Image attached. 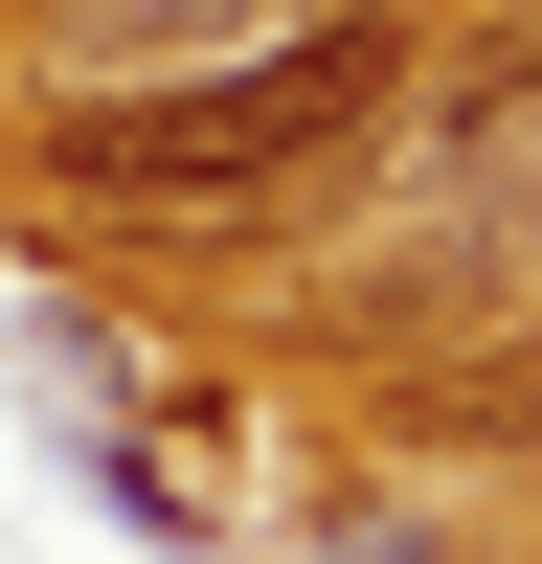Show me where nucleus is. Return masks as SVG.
<instances>
[{
	"label": "nucleus",
	"instance_id": "1",
	"mask_svg": "<svg viewBox=\"0 0 542 564\" xmlns=\"http://www.w3.org/2000/svg\"><path fill=\"white\" fill-rule=\"evenodd\" d=\"M384 90H406V23L384 0H316V23L204 45V68H159V90H68V113H45V181L113 204V226H271Z\"/></svg>",
	"mask_w": 542,
	"mask_h": 564
},
{
	"label": "nucleus",
	"instance_id": "2",
	"mask_svg": "<svg viewBox=\"0 0 542 564\" xmlns=\"http://www.w3.org/2000/svg\"><path fill=\"white\" fill-rule=\"evenodd\" d=\"M271 23H316V0H68V23H45V90H159V68L271 45Z\"/></svg>",
	"mask_w": 542,
	"mask_h": 564
},
{
	"label": "nucleus",
	"instance_id": "3",
	"mask_svg": "<svg viewBox=\"0 0 542 564\" xmlns=\"http://www.w3.org/2000/svg\"><path fill=\"white\" fill-rule=\"evenodd\" d=\"M430 452H452V475H542V316L497 361H430Z\"/></svg>",
	"mask_w": 542,
	"mask_h": 564
}]
</instances>
